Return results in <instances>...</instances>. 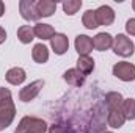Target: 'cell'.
I'll use <instances>...</instances> for the list:
<instances>
[{
    "instance_id": "5b68a950",
    "label": "cell",
    "mask_w": 135,
    "mask_h": 133,
    "mask_svg": "<svg viewBox=\"0 0 135 133\" xmlns=\"http://www.w3.org/2000/svg\"><path fill=\"white\" fill-rule=\"evenodd\" d=\"M42 86H44V80H36L33 83L27 85L25 88L21 89L19 99L22 100V102H30V100H33L35 97L39 94V91L42 89Z\"/></svg>"
},
{
    "instance_id": "30bf717a",
    "label": "cell",
    "mask_w": 135,
    "mask_h": 133,
    "mask_svg": "<svg viewBox=\"0 0 135 133\" xmlns=\"http://www.w3.org/2000/svg\"><path fill=\"white\" fill-rule=\"evenodd\" d=\"M85 77H86V75H83L77 67H75V69H69V70H66V72L63 74L65 81L69 83V85H72V86H82L83 81H85Z\"/></svg>"
},
{
    "instance_id": "ffe728a7",
    "label": "cell",
    "mask_w": 135,
    "mask_h": 133,
    "mask_svg": "<svg viewBox=\"0 0 135 133\" xmlns=\"http://www.w3.org/2000/svg\"><path fill=\"white\" fill-rule=\"evenodd\" d=\"M121 111L126 119H135V100L124 99L123 105H121Z\"/></svg>"
},
{
    "instance_id": "d6986e66",
    "label": "cell",
    "mask_w": 135,
    "mask_h": 133,
    "mask_svg": "<svg viewBox=\"0 0 135 133\" xmlns=\"http://www.w3.org/2000/svg\"><path fill=\"white\" fill-rule=\"evenodd\" d=\"M17 38H19V41H21L22 44H28V42H32L33 38H35L33 28H32L30 25H22V27L17 30Z\"/></svg>"
},
{
    "instance_id": "6da1fadb",
    "label": "cell",
    "mask_w": 135,
    "mask_h": 133,
    "mask_svg": "<svg viewBox=\"0 0 135 133\" xmlns=\"http://www.w3.org/2000/svg\"><path fill=\"white\" fill-rule=\"evenodd\" d=\"M16 114L14 103L11 100V93L6 88H0V130L6 129Z\"/></svg>"
},
{
    "instance_id": "4fadbf2b",
    "label": "cell",
    "mask_w": 135,
    "mask_h": 133,
    "mask_svg": "<svg viewBox=\"0 0 135 133\" xmlns=\"http://www.w3.org/2000/svg\"><path fill=\"white\" fill-rule=\"evenodd\" d=\"M107 122H108L110 127H113V129H119V127L124 125L126 117H124V114H123L121 110H110V111H108Z\"/></svg>"
},
{
    "instance_id": "e0dca14e",
    "label": "cell",
    "mask_w": 135,
    "mask_h": 133,
    "mask_svg": "<svg viewBox=\"0 0 135 133\" xmlns=\"http://www.w3.org/2000/svg\"><path fill=\"white\" fill-rule=\"evenodd\" d=\"M32 57L36 63H46L49 60V50L44 44H36L33 47V52H32Z\"/></svg>"
},
{
    "instance_id": "7c38bea8",
    "label": "cell",
    "mask_w": 135,
    "mask_h": 133,
    "mask_svg": "<svg viewBox=\"0 0 135 133\" xmlns=\"http://www.w3.org/2000/svg\"><path fill=\"white\" fill-rule=\"evenodd\" d=\"M93 45H94L96 50L104 52V50H107V49H110V47L113 45V38H112L108 33H99V34L94 36Z\"/></svg>"
},
{
    "instance_id": "ac0fdd59",
    "label": "cell",
    "mask_w": 135,
    "mask_h": 133,
    "mask_svg": "<svg viewBox=\"0 0 135 133\" xmlns=\"http://www.w3.org/2000/svg\"><path fill=\"white\" fill-rule=\"evenodd\" d=\"M123 102H124V99L119 93H108L105 96V103H107L108 110H121Z\"/></svg>"
},
{
    "instance_id": "277c9868",
    "label": "cell",
    "mask_w": 135,
    "mask_h": 133,
    "mask_svg": "<svg viewBox=\"0 0 135 133\" xmlns=\"http://www.w3.org/2000/svg\"><path fill=\"white\" fill-rule=\"evenodd\" d=\"M113 75L123 81H132V80H135V66L131 63H126V61L116 63L113 66Z\"/></svg>"
},
{
    "instance_id": "2e32d148",
    "label": "cell",
    "mask_w": 135,
    "mask_h": 133,
    "mask_svg": "<svg viewBox=\"0 0 135 133\" xmlns=\"http://www.w3.org/2000/svg\"><path fill=\"white\" fill-rule=\"evenodd\" d=\"M77 69L83 74V75H88L93 72L94 69V60L88 55H83V57H79L77 60Z\"/></svg>"
},
{
    "instance_id": "3957f363",
    "label": "cell",
    "mask_w": 135,
    "mask_h": 133,
    "mask_svg": "<svg viewBox=\"0 0 135 133\" xmlns=\"http://www.w3.org/2000/svg\"><path fill=\"white\" fill-rule=\"evenodd\" d=\"M113 52L121 57H131L134 53V42L126 34H118L113 39Z\"/></svg>"
},
{
    "instance_id": "603a6c76",
    "label": "cell",
    "mask_w": 135,
    "mask_h": 133,
    "mask_svg": "<svg viewBox=\"0 0 135 133\" xmlns=\"http://www.w3.org/2000/svg\"><path fill=\"white\" fill-rule=\"evenodd\" d=\"M49 133H69L68 132V127H63V125H52L49 129Z\"/></svg>"
},
{
    "instance_id": "5bb4252c",
    "label": "cell",
    "mask_w": 135,
    "mask_h": 133,
    "mask_svg": "<svg viewBox=\"0 0 135 133\" xmlns=\"http://www.w3.org/2000/svg\"><path fill=\"white\" fill-rule=\"evenodd\" d=\"M33 32H35V36L39 38V39H52L54 34H55V30L49 24H36Z\"/></svg>"
},
{
    "instance_id": "ba28073f",
    "label": "cell",
    "mask_w": 135,
    "mask_h": 133,
    "mask_svg": "<svg viewBox=\"0 0 135 133\" xmlns=\"http://www.w3.org/2000/svg\"><path fill=\"white\" fill-rule=\"evenodd\" d=\"M93 39L90 38V36H86V34H79L77 38H75V50L79 52V55L80 57H83V55H88L91 50H93Z\"/></svg>"
},
{
    "instance_id": "4316f807",
    "label": "cell",
    "mask_w": 135,
    "mask_h": 133,
    "mask_svg": "<svg viewBox=\"0 0 135 133\" xmlns=\"http://www.w3.org/2000/svg\"><path fill=\"white\" fill-rule=\"evenodd\" d=\"M132 8H134V11H135V0L132 2Z\"/></svg>"
},
{
    "instance_id": "9c48e42d",
    "label": "cell",
    "mask_w": 135,
    "mask_h": 133,
    "mask_svg": "<svg viewBox=\"0 0 135 133\" xmlns=\"http://www.w3.org/2000/svg\"><path fill=\"white\" fill-rule=\"evenodd\" d=\"M50 44H52V49H54V52H55L57 55H63V53L68 50V47H69L68 38L65 36V34H61V33L54 34V38L50 39Z\"/></svg>"
},
{
    "instance_id": "9a60e30c",
    "label": "cell",
    "mask_w": 135,
    "mask_h": 133,
    "mask_svg": "<svg viewBox=\"0 0 135 133\" xmlns=\"http://www.w3.org/2000/svg\"><path fill=\"white\" fill-rule=\"evenodd\" d=\"M25 80V72L21 67H11L6 72V81L11 85H21Z\"/></svg>"
},
{
    "instance_id": "8fae6325",
    "label": "cell",
    "mask_w": 135,
    "mask_h": 133,
    "mask_svg": "<svg viewBox=\"0 0 135 133\" xmlns=\"http://www.w3.org/2000/svg\"><path fill=\"white\" fill-rule=\"evenodd\" d=\"M57 9V3L52 0H39L36 2V11L39 14V17H49L55 13Z\"/></svg>"
},
{
    "instance_id": "7402d4cb",
    "label": "cell",
    "mask_w": 135,
    "mask_h": 133,
    "mask_svg": "<svg viewBox=\"0 0 135 133\" xmlns=\"http://www.w3.org/2000/svg\"><path fill=\"white\" fill-rule=\"evenodd\" d=\"M80 6H82L80 0H68V2L63 3V9H65V13H66L68 16H74L80 9Z\"/></svg>"
},
{
    "instance_id": "484cf974",
    "label": "cell",
    "mask_w": 135,
    "mask_h": 133,
    "mask_svg": "<svg viewBox=\"0 0 135 133\" xmlns=\"http://www.w3.org/2000/svg\"><path fill=\"white\" fill-rule=\"evenodd\" d=\"M3 13H5V5H3V2H0V17L3 16Z\"/></svg>"
},
{
    "instance_id": "cb8c5ba5",
    "label": "cell",
    "mask_w": 135,
    "mask_h": 133,
    "mask_svg": "<svg viewBox=\"0 0 135 133\" xmlns=\"http://www.w3.org/2000/svg\"><path fill=\"white\" fill-rule=\"evenodd\" d=\"M126 30H127V33L135 36V19H129L127 21V24H126Z\"/></svg>"
},
{
    "instance_id": "52a82bcc",
    "label": "cell",
    "mask_w": 135,
    "mask_h": 133,
    "mask_svg": "<svg viewBox=\"0 0 135 133\" xmlns=\"http://www.w3.org/2000/svg\"><path fill=\"white\" fill-rule=\"evenodd\" d=\"M94 13H96V19H98V24L99 25H112L113 21H115V13L107 5L99 6Z\"/></svg>"
},
{
    "instance_id": "7a4b0ae2",
    "label": "cell",
    "mask_w": 135,
    "mask_h": 133,
    "mask_svg": "<svg viewBox=\"0 0 135 133\" xmlns=\"http://www.w3.org/2000/svg\"><path fill=\"white\" fill-rule=\"evenodd\" d=\"M46 132H47V124L42 119L25 116L19 122L14 133H46Z\"/></svg>"
},
{
    "instance_id": "d4e9b609",
    "label": "cell",
    "mask_w": 135,
    "mask_h": 133,
    "mask_svg": "<svg viewBox=\"0 0 135 133\" xmlns=\"http://www.w3.org/2000/svg\"><path fill=\"white\" fill-rule=\"evenodd\" d=\"M5 39H6V32L0 27V44H3V42H5Z\"/></svg>"
},
{
    "instance_id": "83f0119b",
    "label": "cell",
    "mask_w": 135,
    "mask_h": 133,
    "mask_svg": "<svg viewBox=\"0 0 135 133\" xmlns=\"http://www.w3.org/2000/svg\"><path fill=\"white\" fill-rule=\"evenodd\" d=\"M105 133H112V132H105Z\"/></svg>"
},
{
    "instance_id": "44dd1931",
    "label": "cell",
    "mask_w": 135,
    "mask_h": 133,
    "mask_svg": "<svg viewBox=\"0 0 135 133\" xmlns=\"http://www.w3.org/2000/svg\"><path fill=\"white\" fill-rule=\"evenodd\" d=\"M82 22H83V25H85L86 28H90V30H93V28L99 27V24H98V19H96V13H94L93 9H88V11L83 14V19H82Z\"/></svg>"
},
{
    "instance_id": "8992f818",
    "label": "cell",
    "mask_w": 135,
    "mask_h": 133,
    "mask_svg": "<svg viewBox=\"0 0 135 133\" xmlns=\"http://www.w3.org/2000/svg\"><path fill=\"white\" fill-rule=\"evenodd\" d=\"M19 9H21V14L25 21H38L39 19V14L36 11V2L33 0H22L19 3Z\"/></svg>"
}]
</instances>
